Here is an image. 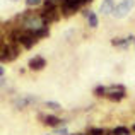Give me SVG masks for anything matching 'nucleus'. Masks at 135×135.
<instances>
[{
	"label": "nucleus",
	"instance_id": "nucleus-1",
	"mask_svg": "<svg viewBox=\"0 0 135 135\" xmlns=\"http://www.w3.org/2000/svg\"><path fill=\"white\" fill-rule=\"evenodd\" d=\"M17 29L26 31V33H43L48 29V24L45 22L40 10H24L17 17Z\"/></svg>",
	"mask_w": 135,
	"mask_h": 135
},
{
	"label": "nucleus",
	"instance_id": "nucleus-2",
	"mask_svg": "<svg viewBox=\"0 0 135 135\" xmlns=\"http://www.w3.org/2000/svg\"><path fill=\"white\" fill-rule=\"evenodd\" d=\"M19 43H14V41H7L5 45H2V63L3 62H12L19 56Z\"/></svg>",
	"mask_w": 135,
	"mask_h": 135
},
{
	"label": "nucleus",
	"instance_id": "nucleus-3",
	"mask_svg": "<svg viewBox=\"0 0 135 135\" xmlns=\"http://www.w3.org/2000/svg\"><path fill=\"white\" fill-rule=\"evenodd\" d=\"M132 9H133V2H132V0H123V2L116 3L115 12H113V17H116V19H122V17H125Z\"/></svg>",
	"mask_w": 135,
	"mask_h": 135
},
{
	"label": "nucleus",
	"instance_id": "nucleus-4",
	"mask_svg": "<svg viewBox=\"0 0 135 135\" xmlns=\"http://www.w3.org/2000/svg\"><path fill=\"white\" fill-rule=\"evenodd\" d=\"M27 67H29V70H34V72L43 70L45 67H46V60L41 55H36V56H33V58L27 62Z\"/></svg>",
	"mask_w": 135,
	"mask_h": 135
},
{
	"label": "nucleus",
	"instance_id": "nucleus-5",
	"mask_svg": "<svg viewBox=\"0 0 135 135\" xmlns=\"http://www.w3.org/2000/svg\"><path fill=\"white\" fill-rule=\"evenodd\" d=\"M115 0H103L101 5H99V12L103 14V16H113V12H115Z\"/></svg>",
	"mask_w": 135,
	"mask_h": 135
},
{
	"label": "nucleus",
	"instance_id": "nucleus-6",
	"mask_svg": "<svg viewBox=\"0 0 135 135\" xmlns=\"http://www.w3.org/2000/svg\"><path fill=\"white\" fill-rule=\"evenodd\" d=\"M135 45V36H127V38H115L111 40L113 46H118V48H128L130 45Z\"/></svg>",
	"mask_w": 135,
	"mask_h": 135
},
{
	"label": "nucleus",
	"instance_id": "nucleus-7",
	"mask_svg": "<svg viewBox=\"0 0 135 135\" xmlns=\"http://www.w3.org/2000/svg\"><path fill=\"white\" fill-rule=\"evenodd\" d=\"M36 101H38L36 96H22V98L16 99V101H14V104H16L19 109H22V108H26V106H29L31 103H36Z\"/></svg>",
	"mask_w": 135,
	"mask_h": 135
},
{
	"label": "nucleus",
	"instance_id": "nucleus-8",
	"mask_svg": "<svg viewBox=\"0 0 135 135\" xmlns=\"http://www.w3.org/2000/svg\"><path fill=\"white\" fill-rule=\"evenodd\" d=\"M43 123L46 127H55V128H58L60 125H63V120H60L58 116H55V115H46V116H43Z\"/></svg>",
	"mask_w": 135,
	"mask_h": 135
},
{
	"label": "nucleus",
	"instance_id": "nucleus-9",
	"mask_svg": "<svg viewBox=\"0 0 135 135\" xmlns=\"http://www.w3.org/2000/svg\"><path fill=\"white\" fill-rule=\"evenodd\" d=\"M86 21H87V26L91 27V29H96V27L99 26V17L96 12H92V10H87L86 12Z\"/></svg>",
	"mask_w": 135,
	"mask_h": 135
},
{
	"label": "nucleus",
	"instance_id": "nucleus-10",
	"mask_svg": "<svg viewBox=\"0 0 135 135\" xmlns=\"http://www.w3.org/2000/svg\"><path fill=\"white\" fill-rule=\"evenodd\" d=\"M45 106L48 109H51V111H58L62 106H60V103H56V101H45Z\"/></svg>",
	"mask_w": 135,
	"mask_h": 135
},
{
	"label": "nucleus",
	"instance_id": "nucleus-11",
	"mask_svg": "<svg viewBox=\"0 0 135 135\" xmlns=\"http://www.w3.org/2000/svg\"><path fill=\"white\" fill-rule=\"evenodd\" d=\"M24 2H26V7H27V9H31V7H33V9H36V7H41V5H43V0H24Z\"/></svg>",
	"mask_w": 135,
	"mask_h": 135
},
{
	"label": "nucleus",
	"instance_id": "nucleus-12",
	"mask_svg": "<svg viewBox=\"0 0 135 135\" xmlns=\"http://www.w3.org/2000/svg\"><path fill=\"white\" fill-rule=\"evenodd\" d=\"M130 130L127 128V127H116V128H113L111 130V135H125V133H128Z\"/></svg>",
	"mask_w": 135,
	"mask_h": 135
},
{
	"label": "nucleus",
	"instance_id": "nucleus-13",
	"mask_svg": "<svg viewBox=\"0 0 135 135\" xmlns=\"http://www.w3.org/2000/svg\"><path fill=\"white\" fill-rule=\"evenodd\" d=\"M94 96H103L104 98V94H106V86H98V87H94Z\"/></svg>",
	"mask_w": 135,
	"mask_h": 135
},
{
	"label": "nucleus",
	"instance_id": "nucleus-14",
	"mask_svg": "<svg viewBox=\"0 0 135 135\" xmlns=\"http://www.w3.org/2000/svg\"><path fill=\"white\" fill-rule=\"evenodd\" d=\"M56 135H69V132H67L65 127H58L56 128Z\"/></svg>",
	"mask_w": 135,
	"mask_h": 135
},
{
	"label": "nucleus",
	"instance_id": "nucleus-15",
	"mask_svg": "<svg viewBox=\"0 0 135 135\" xmlns=\"http://www.w3.org/2000/svg\"><path fill=\"white\" fill-rule=\"evenodd\" d=\"M46 2H62V0H46Z\"/></svg>",
	"mask_w": 135,
	"mask_h": 135
},
{
	"label": "nucleus",
	"instance_id": "nucleus-16",
	"mask_svg": "<svg viewBox=\"0 0 135 135\" xmlns=\"http://www.w3.org/2000/svg\"><path fill=\"white\" fill-rule=\"evenodd\" d=\"M125 135H132V133H130V132H128V133H125Z\"/></svg>",
	"mask_w": 135,
	"mask_h": 135
},
{
	"label": "nucleus",
	"instance_id": "nucleus-17",
	"mask_svg": "<svg viewBox=\"0 0 135 135\" xmlns=\"http://www.w3.org/2000/svg\"><path fill=\"white\" fill-rule=\"evenodd\" d=\"M10 2H17V0H10Z\"/></svg>",
	"mask_w": 135,
	"mask_h": 135
},
{
	"label": "nucleus",
	"instance_id": "nucleus-18",
	"mask_svg": "<svg viewBox=\"0 0 135 135\" xmlns=\"http://www.w3.org/2000/svg\"><path fill=\"white\" fill-rule=\"evenodd\" d=\"M132 2H133V0H132Z\"/></svg>",
	"mask_w": 135,
	"mask_h": 135
}]
</instances>
